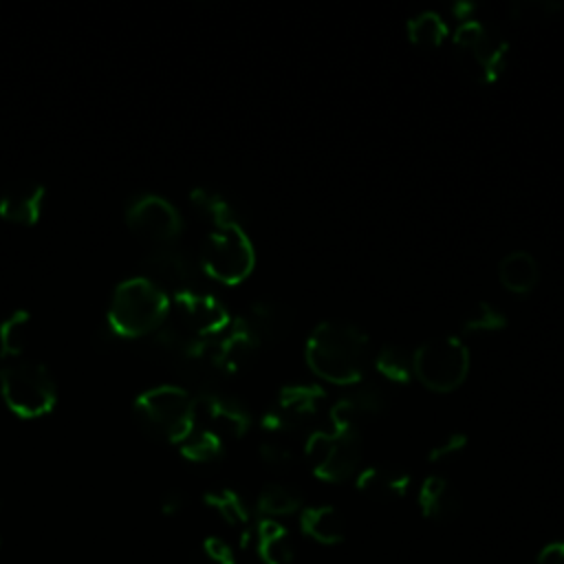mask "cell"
Returning a JSON list of instances; mask_svg holds the SVG:
<instances>
[{
    "mask_svg": "<svg viewBox=\"0 0 564 564\" xmlns=\"http://www.w3.org/2000/svg\"><path fill=\"white\" fill-rule=\"evenodd\" d=\"M388 399L381 386L377 383H359L348 390L344 397L335 401L328 410V421L333 425H352L359 427L361 421L372 419L383 412Z\"/></svg>",
    "mask_w": 564,
    "mask_h": 564,
    "instance_id": "15",
    "label": "cell"
},
{
    "mask_svg": "<svg viewBox=\"0 0 564 564\" xmlns=\"http://www.w3.org/2000/svg\"><path fill=\"white\" fill-rule=\"evenodd\" d=\"M357 489L377 500H397L410 491V474L392 463H375L357 471Z\"/></svg>",
    "mask_w": 564,
    "mask_h": 564,
    "instance_id": "18",
    "label": "cell"
},
{
    "mask_svg": "<svg viewBox=\"0 0 564 564\" xmlns=\"http://www.w3.org/2000/svg\"><path fill=\"white\" fill-rule=\"evenodd\" d=\"M134 412L148 432L181 443L194 425V397L178 386H156L137 399Z\"/></svg>",
    "mask_w": 564,
    "mask_h": 564,
    "instance_id": "5",
    "label": "cell"
},
{
    "mask_svg": "<svg viewBox=\"0 0 564 564\" xmlns=\"http://www.w3.org/2000/svg\"><path fill=\"white\" fill-rule=\"evenodd\" d=\"M408 37L423 48L441 46L447 37V24L436 11H421L408 20Z\"/></svg>",
    "mask_w": 564,
    "mask_h": 564,
    "instance_id": "28",
    "label": "cell"
},
{
    "mask_svg": "<svg viewBox=\"0 0 564 564\" xmlns=\"http://www.w3.org/2000/svg\"><path fill=\"white\" fill-rule=\"evenodd\" d=\"M535 564H564V535L557 540L546 542L538 555H535Z\"/></svg>",
    "mask_w": 564,
    "mask_h": 564,
    "instance_id": "35",
    "label": "cell"
},
{
    "mask_svg": "<svg viewBox=\"0 0 564 564\" xmlns=\"http://www.w3.org/2000/svg\"><path fill=\"white\" fill-rule=\"evenodd\" d=\"M361 434L352 425L317 427L306 438V458L313 474L326 482H341L357 476L361 463Z\"/></svg>",
    "mask_w": 564,
    "mask_h": 564,
    "instance_id": "4",
    "label": "cell"
},
{
    "mask_svg": "<svg viewBox=\"0 0 564 564\" xmlns=\"http://www.w3.org/2000/svg\"><path fill=\"white\" fill-rule=\"evenodd\" d=\"M452 57L456 68L474 84H494L500 79L509 57L505 35L482 20H465L452 37Z\"/></svg>",
    "mask_w": 564,
    "mask_h": 564,
    "instance_id": "2",
    "label": "cell"
},
{
    "mask_svg": "<svg viewBox=\"0 0 564 564\" xmlns=\"http://www.w3.org/2000/svg\"><path fill=\"white\" fill-rule=\"evenodd\" d=\"M194 421L216 432L223 441L242 436L251 425V414L242 401L223 392H207L194 399Z\"/></svg>",
    "mask_w": 564,
    "mask_h": 564,
    "instance_id": "13",
    "label": "cell"
},
{
    "mask_svg": "<svg viewBox=\"0 0 564 564\" xmlns=\"http://www.w3.org/2000/svg\"><path fill=\"white\" fill-rule=\"evenodd\" d=\"M258 511L264 518H282V516H291L302 507V496L295 487L284 485V482H269L262 487V491L258 494V502H256Z\"/></svg>",
    "mask_w": 564,
    "mask_h": 564,
    "instance_id": "25",
    "label": "cell"
},
{
    "mask_svg": "<svg viewBox=\"0 0 564 564\" xmlns=\"http://www.w3.org/2000/svg\"><path fill=\"white\" fill-rule=\"evenodd\" d=\"M205 502L209 509L216 511V516L220 520H225L229 527H240L242 531L249 527V520H251V511L245 502V498L234 491V489H214V491H207L205 494Z\"/></svg>",
    "mask_w": 564,
    "mask_h": 564,
    "instance_id": "27",
    "label": "cell"
},
{
    "mask_svg": "<svg viewBox=\"0 0 564 564\" xmlns=\"http://www.w3.org/2000/svg\"><path fill=\"white\" fill-rule=\"evenodd\" d=\"M194 209L212 223V227H242L245 212L236 198L214 187H196L192 192Z\"/></svg>",
    "mask_w": 564,
    "mask_h": 564,
    "instance_id": "21",
    "label": "cell"
},
{
    "mask_svg": "<svg viewBox=\"0 0 564 564\" xmlns=\"http://www.w3.org/2000/svg\"><path fill=\"white\" fill-rule=\"evenodd\" d=\"M181 454L192 463H214L223 456L225 441L209 427L194 421L187 436L178 443Z\"/></svg>",
    "mask_w": 564,
    "mask_h": 564,
    "instance_id": "24",
    "label": "cell"
},
{
    "mask_svg": "<svg viewBox=\"0 0 564 564\" xmlns=\"http://www.w3.org/2000/svg\"><path fill=\"white\" fill-rule=\"evenodd\" d=\"M465 447H467V434L452 432L445 438H441L436 445H432L427 458L434 460V463H441V460H447V458H454V456L463 454Z\"/></svg>",
    "mask_w": 564,
    "mask_h": 564,
    "instance_id": "34",
    "label": "cell"
},
{
    "mask_svg": "<svg viewBox=\"0 0 564 564\" xmlns=\"http://www.w3.org/2000/svg\"><path fill=\"white\" fill-rule=\"evenodd\" d=\"M167 319L196 341L214 339L231 322L225 304L216 295L200 289L176 295L174 308H170Z\"/></svg>",
    "mask_w": 564,
    "mask_h": 564,
    "instance_id": "10",
    "label": "cell"
},
{
    "mask_svg": "<svg viewBox=\"0 0 564 564\" xmlns=\"http://www.w3.org/2000/svg\"><path fill=\"white\" fill-rule=\"evenodd\" d=\"M126 220L134 234L170 245L183 229V218L176 207L159 194H139L126 207Z\"/></svg>",
    "mask_w": 564,
    "mask_h": 564,
    "instance_id": "11",
    "label": "cell"
},
{
    "mask_svg": "<svg viewBox=\"0 0 564 564\" xmlns=\"http://www.w3.org/2000/svg\"><path fill=\"white\" fill-rule=\"evenodd\" d=\"M29 339V313L15 311L0 324V359L22 355Z\"/></svg>",
    "mask_w": 564,
    "mask_h": 564,
    "instance_id": "29",
    "label": "cell"
},
{
    "mask_svg": "<svg viewBox=\"0 0 564 564\" xmlns=\"http://www.w3.org/2000/svg\"><path fill=\"white\" fill-rule=\"evenodd\" d=\"M498 280L507 291L522 295L535 289L540 280V267L529 251L513 249L498 262Z\"/></svg>",
    "mask_w": 564,
    "mask_h": 564,
    "instance_id": "23",
    "label": "cell"
},
{
    "mask_svg": "<svg viewBox=\"0 0 564 564\" xmlns=\"http://www.w3.org/2000/svg\"><path fill=\"white\" fill-rule=\"evenodd\" d=\"M375 368L392 383H405L414 377V352L401 344H386L375 357Z\"/></svg>",
    "mask_w": 564,
    "mask_h": 564,
    "instance_id": "26",
    "label": "cell"
},
{
    "mask_svg": "<svg viewBox=\"0 0 564 564\" xmlns=\"http://www.w3.org/2000/svg\"><path fill=\"white\" fill-rule=\"evenodd\" d=\"M507 326V315L489 304V302H480L476 304L465 317H463V324L460 328L465 333H498Z\"/></svg>",
    "mask_w": 564,
    "mask_h": 564,
    "instance_id": "31",
    "label": "cell"
},
{
    "mask_svg": "<svg viewBox=\"0 0 564 564\" xmlns=\"http://www.w3.org/2000/svg\"><path fill=\"white\" fill-rule=\"evenodd\" d=\"M370 355L368 335L350 322H319L306 341L311 370L337 386L357 383L370 364Z\"/></svg>",
    "mask_w": 564,
    "mask_h": 564,
    "instance_id": "1",
    "label": "cell"
},
{
    "mask_svg": "<svg viewBox=\"0 0 564 564\" xmlns=\"http://www.w3.org/2000/svg\"><path fill=\"white\" fill-rule=\"evenodd\" d=\"M256 264V251L242 227H214L200 249L205 273L225 284L242 282Z\"/></svg>",
    "mask_w": 564,
    "mask_h": 564,
    "instance_id": "7",
    "label": "cell"
},
{
    "mask_svg": "<svg viewBox=\"0 0 564 564\" xmlns=\"http://www.w3.org/2000/svg\"><path fill=\"white\" fill-rule=\"evenodd\" d=\"M0 386L4 403L26 419L51 412L55 403V381L51 372L35 361L4 366L0 370Z\"/></svg>",
    "mask_w": 564,
    "mask_h": 564,
    "instance_id": "8",
    "label": "cell"
},
{
    "mask_svg": "<svg viewBox=\"0 0 564 564\" xmlns=\"http://www.w3.org/2000/svg\"><path fill=\"white\" fill-rule=\"evenodd\" d=\"M240 322L260 346L275 344L293 328V308L282 300L260 297L249 304L245 315H240Z\"/></svg>",
    "mask_w": 564,
    "mask_h": 564,
    "instance_id": "14",
    "label": "cell"
},
{
    "mask_svg": "<svg viewBox=\"0 0 564 564\" xmlns=\"http://www.w3.org/2000/svg\"><path fill=\"white\" fill-rule=\"evenodd\" d=\"M207 341L212 344V350L227 375L238 372L245 366H249L251 359L256 357V350L260 348V344L247 330V326L240 322V317L231 319L229 326L220 335H216L214 339H207Z\"/></svg>",
    "mask_w": 564,
    "mask_h": 564,
    "instance_id": "17",
    "label": "cell"
},
{
    "mask_svg": "<svg viewBox=\"0 0 564 564\" xmlns=\"http://www.w3.org/2000/svg\"><path fill=\"white\" fill-rule=\"evenodd\" d=\"M469 372V350L463 339L441 335L414 350V377L432 392L456 390Z\"/></svg>",
    "mask_w": 564,
    "mask_h": 564,
    "instance_id": "6",
    "label": "cell"
},
{
    "mask_svg": "<svg viewBox=\"0 0 564 564\" xmlns=\"http://www.w3.org/2000/svg\"><path fill=\"white\" fill-rule=\"evenodd\" d=\"M564 4L560 0H513L509 4V13L518 22L527 24H544L562 13Z\"/></svg>",
    "mask_w": 564,
    "mask_h": 564,
    "instance_id": "30",
    "label": "cell"
},
{
    "mask_svg": "<svg viewBox=\"0 0 564 564\" xmlns=\"http://www.w3.org/2000/svg\"><path fill=\"white\" fill-rule=\"evenodd\" d=\"M326 405V392L319 386L297 383L284 386L262 416L264 430L271 434H297L317 430V421Z\"/></svg>",
    "mask_w": 564,
    "mask_h": 564,
    "instance_id": "9",
    "label": "cell"
},
{
    "mask_svg": "<svg viewBox=\"0 0 564 564\" xmlns=\"http://www.w3.org/2000/svg\"><path fill=\"white\" fill-rule=\"evenodd\" d=\"M143 273L148 282H152L156 289H161L165 295H183L189 291H196L198 280V267L196 262L181 249L172 245H161L154 251H150L143 258Z\"/></svg>",
    "mask_w": 564,
    "mask_h": 564,
    "instance_id": "12",
    "label": "cell"
},
{
    "mask_svg": "<svg viewBox=\"0 0 564 564\" xmlns=\"http://www.w3.org/2000/svg\"><path fill=\"white\" fill-rule=\"evenodd\" d=\"M0 533H2V505H0Z\"/></svg>",
    "mask_w": 564,
    "mask_h": 564,
    "instance_id": "37",
    "label": "cell"
},
{
    "mask_svg": "<svg viewBox=\"0 0 564 564\" xmlns=\"http://www.w3.org/2000/svg\"><path fill=\"white\" fill-rule=\"evenodd\" d=\"M44 205V187L35 181H18L0 196V216L9 223L33 225L37 223Z\"/></svg>",
    "mask_w": 564,
    "mask_h": 564,
    "instance_id": "19",
    "label": "cell"
},
{
    "mask_svg": "<svg viewBox=\"0 0 564 564\" xmlns=\"http://www.w3.org/2000/svg\"><path fill=\"white\" fill-rule=\"evenodd\" d=\"M185 507V496L181 491H167L161 500V511L165 516H174V513H181Z\"/></svg>",
    "mask_w": 564,
    "mask_h": 564,
    "instance_id": "36",
    "label": "cell"
},
{
    "mask_svg": "<svg viewBox=\"0 0 564 564\" xmlns=\"http://www.w3.org/2000/svg\"><path fill=\"white\" fill-rule=\"evenodd\" d=\"M300 527L304 535L315 540L317 544H339L346 535L344 516L330 505H311L300 516Z\"/></svg>",
    "mask_w": 564,
    "mask_h": 564,
    "instance_id": "22",
    "label": "cell"
},
{
    "mask_svg": "<svg viewBox=\"0 0 564 564\" xmlns=\"http://www.w3.org/2000/svg\"><path fill=\"white\" fill-rule=\"evenodd\" d=\"M260 458L275 469H286L295 463V452L280 438H264L260 443Z\"/></svg>",
    "mask_w": 564,
    "mask_h": 564,
    "instance_id": "33",
    "label": "cell"
},
{
    "mask_svg": "<svg viewBox=\"0 0 564 564\" xmlns=\"http://www.w3.org/2000/svg\"><path fill=\"white\" fill-rule=\"evenodd\" d=\"M189 564H236V560L227 542H223L220 538H207L196 549Z\"/></svg>",
    "mask_w": 564,
    "mask_h": 564,
    "instance_id": "32",
    "label": "cell"
},
{
    "mask_svg": "<svg viewBox=\"0 0 564 564\" xmlns=\"http://www.w3.org/2000/svg\"><path fill=\"white\" fill-rule=\"evenodd\" d=\"M416 502L421 513L434 522H449L460 511V496L443 476H427L416 491Z\"/></svg>",
    "mask_w": 564,
    "mask_h": 564,
    "instance_id": "20",
    "label": "cell"
},
{
    "mask_svg": "<svg viewBox=\"0 0 564 564\" xmlns=\"http://www.w3.org/2000/svg\"><path fill=\"white\" fill-rule=\"evenodd\" d=\"M242 549L253 546L262 564H291L293 544L286 527L280 520L262 518L258 524H249L240 538Z\"/></svg>",
    "mask_w": 564,
    "mask_h": 564,
    "instance_id": "16",
    "label": "cell"
},
{
    "mask_svg": "<svg viewBox=\"0 0 564 564\" xmlns=\"http://www.w3.org/2000/svg\"><path fill=\"white\" fill-rule=\"evenodd\" d=\"M170 300L145 278H130L121 282L110 300L108 326L121 337L152 335L167 319Z\"/></svg>",
    "mask_w": 564,
    "mask_h": 564,
    "instance_id": "3",
    "label": "cell"
}]
</instances>
